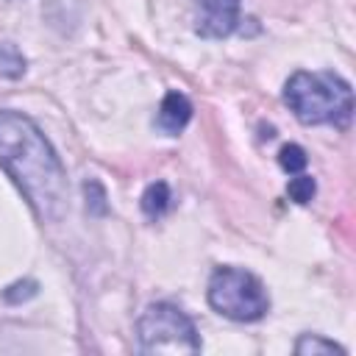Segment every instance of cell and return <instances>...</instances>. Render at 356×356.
I'll use <instances>...</instances> for the list:
<instances>
[{
  "label": "cell",
  "instance_id": "cell-5",
  "mask_svg": "<svg viewBox=\"0 0 356 356\" xmlns=\"http://www.w3.org/2000/svg\"><path fill=\"white\" fill-rule=\"evenodd\" d=\"M197 6V22L195 33L203 39H225L239 25V0H195Z\"/></svg>",
  "mask_w": 356,
  "mask_h": 356
},
{
  "label": "cell",
  "instance_id": "cell-1",
  "mask_svg": "<svg viewBox=\"0 0 356 356\" xmlns=\"http://www.w3.org/2000/svg\"><path fill=\"white\" fill-rule=\"evenodd\" d=\"M0 167L25 195L42 222H56L67 211V172L39 125L11 108H0Z\"/></svg>",
  "mask_w": 356,
  "mask_h": 356
},
{
  "label": "cell",
  "instance_id": "cell-3",
  "mask_svg": "<svg viewBox=\"0 0 356 356\" xmlns=\"http://www.w3.org/2000/svg\"><path fill=\"white\" fill-rule=\"evenodd\" d=\"M206 298L217 314L234 323H256L270 312L264 284L242 267H217L209 278Z\"/></svg>",
  "mask_w": 356,
  "mask_h": 356
},
{
  "label": "cell",
  "instance_id": "cell-4",
  "mask_svg": "<svg viewBox=\"0 0 356 356\" xmlns=\"http://www.w3.org/2000/svg\"><path fill=\"white\" fill-rule=\"evenodd\" d=\"M142 353H200L203 342L195 323L175 303H150L136 320Z\"/></svg>",
  "mask_w": 356,
  "mask_h": 356
},
{
  "label": "cell",
  "instance_id": "cell-10",
  "mask_svg": "<svg viewBox=\"0 0 356 356\" xmlns=\"http://www.w3.org/2000/svg\"><path fill=\"white\" fill-rule=\"evenodd\" d=\"M314 192H317L314 178H312V175H303V172L292 175V178H289V184H286V195H289L298 206H306V203L314 197Z\"/></svg>",
  "mask_w": 356,
  "mask_h": 356
},
{
  "label": "cell",
  "instance_id": "cell-11",
  "mask_svg": "<svg viewBox=\"0 0 356 356\" xmlns=\"http://www.w3.org/2000/svg\"><path fill=\"white\" fill-rule=\"evenodd\" d=\"M278 164H281L289 175H298V172L306 170L309 156H306V150H303L300 145H284L281 153H278Z\"/></svg>",
  "mask_w": 356,
  "mask_h": 356
},
{
  "label": "cell",
  "instance_id": "cell-6",
  "mask_svg": "<svg viewBox=\"0 0 356 356\" xmlns=\"http://www.w3.org/2000/svg\"><path fill=\"white\" fill-rule=\"evenodd\" d=\"M192 120V103L184 92H167L161 106H159V114H156V125L167 134V136H178Z\"/></svg>",
  "mask_w": 356,
  "mask_h": 356
},
{
  "label": "cell",
  "instance_id": "cell-2",
  "mask_svg": "<svg viewBox=\"0 0 356 356\" xmlns=\"http://www.w3.org/2000/svg\"><path fill=\"white\" fill-rule=\"evenodd\" d=\"M284 103L303 125H337L348 128L353 117V89L350 83L325 72H295L284 83Z\"/></svg>",
  "mask_w": 356,
  "mask_h": 356
},
{
  "label": "cell",
  "instance_id": "cell-7",
  "mask_svg": "<svg viewBox=\"0 0 356 356\" xmlns=\"http://www.w3.org/2000/svg\"><path fill=\"white\" fill-rule=\"evenodd\" d=\"M170 206H172V195H170V186L164 181H156L142 192V211L147 220L164 217L170 211Z\"/></svg>",
  "mask_w": 356,
  "mask_h": 356
},
{
  "label": "cell",
  "instance_id": "cell-8",
  "mask_svg": "<svg viewBox=\"0 0 356 356\" xmlns=\"http://www.w3.org/2000/svg\"><path fill=\"white\" fill-rule=\"evenodd\" d=\"M295 353H298V356H328V353L345 356V348L337 345L334 339L320 337V334H303V337L295 342Z\"/></svg>",
  "mask_w": 356,
  "mask_h": 356
},
{
  "label": "cell",
  "instance_id": "cell-12",
  "mask_svg": "<svg viewBox=\"0 0 356 356\" xmlns=\"http://www.w3.org/2000/svg\"><path fill=\"white\" fill-rule=\"evenodd\" d=\"M36 281H17V284H11L3 295H6V300L8 303H19V300H28V298H33L36 295Z\"/></svg>",
  "mask_w": 356,
  "mask_h": 356
},
{
  "label": "cell",
  "instance_id": "cell-9",
  "mask_svg": "<svg viewBox=\"0 0 356 356\" xmlns=\"http://www.w3.org/2000/svg\"><path fill=\"white\" fill-rule=\"evenodd\" d=\"M25 72V56L11 42H0V75L19 78Z\"/></svg>",
  "mask_w": 356,
  "mask_h": 356
}]
</instances>
